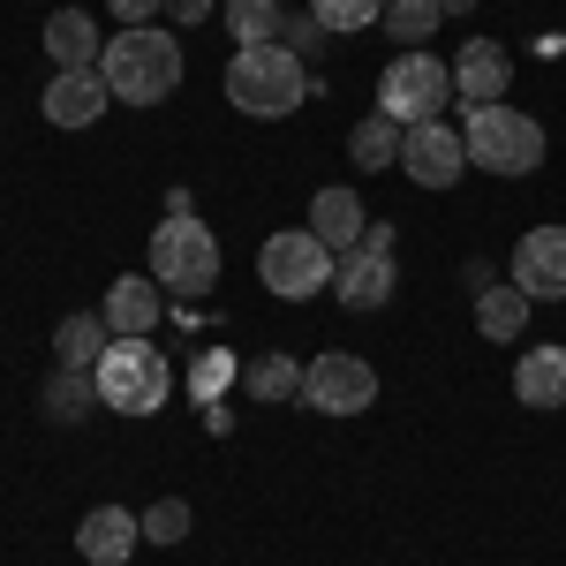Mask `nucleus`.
<instances>
[{
    "instance_id": "nucleus-1",
    "label": "nucleus",
    "mask_w": 566,
    "mask_h": 566,
    "mask_svg": "<svg viewBox=\"0 0 566 566\" xmlns=\"http://www.w3.org/2000/svg\"><path fill=\"white\" fill-rule=\"evenodd\" d=\"M98 76L114 91V106H159L181 91V39L144 23V31H122V39L98 53Z\"/></svg>"
},
{
    "instance_id": "nucleus-2",
    "label": "nucleus",
    "mask_w": 566,
    "mask_h": 566,
    "mask_svg": "<svg viewBox=\"0 0 566 566\" xmlns=\"http://www.w3.org/2000/svg\"><path fill=\"white\" fill-rule=\"evenodd\" d=\"M310 98V69L287 45H234L227 61V106L250 114V122H287Z\"/></svg>"
},
{
    "instance_id": "nucleus-3",
    "label": "nucleus",
    "mask_w": 566,
    "mask_h": 566,
    "mask_svg": "<svg viewBox=\"0 0 566 566\" xmlns=\"http://www.w3.org/2000/svg\"><path fill=\"white\" fill-rule=\"evenodd\" d=\"M91 378H98V408H114V416H159L167 392H175V363L151 340H114Z\"/></svg>"
},
{
    "instance_id": "nucleus-4",
    "label": "nucleus",
    "mask_w": 566,
    "mask_h": 566,
    "mask_svg": "<svg viewBox=\"0 0 566 566\" xmlns=\"http://www.w3.org/2000/svg\"><path fill=\"white\" fill-rule=\"evenodd\" d=\"M461 144H469V167H483V175H506L522 181L544 167V129L528 122L522 106H469V129H461Z\"/></svg>"
},
{
    "instance_id": "nucleus-5",
    "label": "nucleus",
    "mask_w": 566,
    "mask_h": 566,
    "mask_svg": "<svg viewBox=\"0 0 566 566\" xmlns=\"http://www.w3.org/2000/svg\"><path fill=\"white\" fill-rule=\"evenodd\" d=\"M219 264H227V258H219V234L197 212L151 227V280H159V287H175V295H205V287H219Z\"/></svg>"
},
{
    "instance_id": "nucleus-6",
    "label": "nucleus",
    "mask_w": 566,
    "mask_h": 566,
    "mask_svg": "<svg viewBox=\"0 0 566 566\" xmlns=\"http://www.w3.org/2000/svg\"><path fill=\"white\" fill-rule=\"evenodd\" d=\"M333 272H340V258H333L310 227H280V234H264V250H258V280L280 295V303H310V295H325Z\"/></svg>"
},
{
    "instance_id": "nucleus-7",
    "label": "nucleus",
    "mask_w": 566,
    "mask_h": 566,
    "mask_svg": "<svg viewBox=\"0 0 566 566\" xmlns=\"http://www.w3.org/2000/svg\"><path fill=\"white\" fill-rule=\"evenodd\" d=\"M446 98H453V69L438 61V53H400L386 61V76H378V114L400 122V129H416V122H446Z\"/></svg>"
},
{
    "instance_id": "nucleus-8",
    "label": "nucleus",
    "mask_w": 566,
    "mask_h": 566,
    "mask_svg": "<svg viewBox=\"0 0 566 566\" xmlns=\"http://www.w3.org/2000/svg\"><path fill=\"white\" fill-rule=\"evenodd\" d=\"M378 400V370L363 363V355H317V363H303V408H317V416H363Z\"/></svg>"
},
{
    "instance_id": "nucleus-9",
    "label": "nucleus",
    "mask_w": 566,
    "mask_h": 566,
    "mask_svg": "<svg viewBox=\"0 0 566 566\" xmlns=\"http://www.w3.org/2000/svg\"><path fill=\"white\" fill-rule=\"evenodd\" d=\"M400 175L423 181V189H453V181L469 175V144H461V129L416 122V129L400 136Z\"/></svg>"
},
{
    "instance_id": "nucleus-10",
    "label": "nucleus",
    "mask_w": 566,
    "mask_h": 566,
    "mask_svg": "<svg viewBox=\"0 0 566 566\" xmlns=\"http://www.w3.org/2000/svg\"><path fill=\"white\" fill-rule=\"evenodd\" d=\"M514 287L528 303H566V227H528L514 242Z\"/></svg>"
},
{
    "instance_id": "nucleus-11",
    "label": "nucleus",
    "mask_w": 566,
    "mask_h": 566,
    "mask_svg": "<svg viewBox=\"0 0 566 566\" xmlns=\"http://www.w3.org/2000/svg\"><path fill=\"white\" fill-rule=\"evenodd\" d=\"M106 106H114V91H106L98 69H53V84H45V122L53 129H91Z\"/></svg>"
},
{
    "instance_id": "nucleus-12",
    "label": "nucleus",
    "mask_w": 566,
    "mask_h": 566,
    "mask_svg": "<svg viewBox=\"0 0 566 566\" xmlns=\"http://www.w3.org/2000/svg\"><path fill=\"white\" fill-rule=\"evenodd\" d=\"M136 544H144V514H129V506H91L84 528H76L84 566H129Z\"/></svg>"
},
{
    "instance_id": "nucleus-13",
    "label": "nucleus",
    "mask_w": 566,
    "mask_h": 566,
    "mask_svg": "<svg viewBox=\"0 0 566 566\" xmlns=\"http://www.w3.org/2000/svg\"><path fill=\"white\" fill-rule=\"evenodd\" d=\"M514 84V61H506V45L499 39H469L453 53V98H469V106H499Z\"/></svg>"
},
{
    "instance_id": "nucleus-14",
    "label": "nucleus",
    "mask_w": 566,
    "mask_h": 566,
    "mask_svg": "<svg viewBox=\"0 0 566 566\" xmlns=\"http://www.w3.org/2000/svg\"><path fill=\"white\" fill-rule=\"evenodd\" d=\"M363 227H370V212H363L355 189H317V197H310V234H317L333 258L363 250Z\"/></svg>"
},
{
    "instance_id": "nucleus-15",
    "label": "nucleus",
    "mask_w": 566,
    "mask_h": 566,
    "mask_svg": "<svg viewBox=\"0 0 566 566\" xmlns=\"http://www.w3.org/2000/svg\"><path fill=\"white\" fill-rule=\"evenodd\" d=\"M45 53H53V69H98V23H91V8H53L45 15Z\"/></svg>"
},
{
    "instance_id": "nucleus-16",
    "label": "nucleus",
    "mask_w": 566,
    "mask_h": 566,
    "mask_svg": "<svg viewBox=\"0 0 566 566\" xmlns=\"http://www.w3.org/2000/svg\"><path fill=\"white\" fill-rule=\"evenodd\" d=\"M106 325H114V340H151V325H159V280L144 287V272H122L106 287Z\"/></svg>"
},
{
    "instance_id": "nucleus-17",
    "label": "nucleus",
    "mask_w": 566,
    "mask_h": 566,
    "mask_svg": "<svg viewBox=\"0 0 566 566\" xmlns=\"http://www.w3.org/2000/svg\"><path fill=\"white\" fill-rule=\"evenodd\" d=\"M333 295H340L348 310H386L392 303V258H378V250H348L340 272H333Z\"/></svg>"
},
{
    "instance_id": "nucleus-18",
    "label": "nucleus",
    "mask_w": 566,
    "mask_h": 566,
    "mask_svg": "<svg viewBox=\"0 0 566 566\" xmlns=\"http://www.w3.org/2000/svg\"><path fill=\"white\" fill-rule=\"evenodd\" d=\"M106 348H114L106 310H76V317L53 325V363H61V370H98V355H106Z\"/></svg>"
},
{
    "instance_id": "nucleus-19",
    "label": "nucleus",
    "mask_w": 566,
    "mask_h": 566,
    "mask_svg": "<svg viewBox=\"0 0 566 566\" xmlns=\"http://www.w3.org/2000/svg\"><path fill=\"white\" fill-rule=\"evenodd\" d=\"M514 400L522 408H566V348H522V363H514Z\"/></svg>"
},
{
    "instance_id": "nucleus-20",
    "label": "nucleus",
    "mask_w": 566,
    "mask_h": 566,
    "mask_svg": "<svg viewBox=\"0 0 566 566\" xmlns=\"http://www.w3.org/2000/svg\"><path fill=\"white\" fill-rule=\"evenodd\" d=\"M528 310H536V303H528L522 287H514V280H499V287H483V295H476V333L506 348V340H522Z\"/></svg>"
},
{
    "instance_id": "nucleus-21",
    "label": "nucleus",
    "mask_w": 566,
    "mask_h": 566,
    "mask_svg": "<svg viewBox=\"0 0 566 566\" xmlns=\"http://www.w3.org/2000/svg\"><path fill=\"white\" fill-rule=\"evenodd\" d=\"M400 122H386V114H370V122H355L348 129V159L363 167V175H386V167H400Z\"/></svg>"
},
{
    "instance_id": "nucleus-22",
    "label": "nucleus",
    "mask_w": 566,
    "mask_h": 566,
    "mask_svg": "<svg viewBox=\"0 0 566 566\" xmlns=\"http://www.w3.org/2000/svg\"><path fill=\"white\" fill-rule=\"evenodd\" d=\"M91 408H98V378L53 363V378H45V423H84Z\"/></svg>"
},
{
    "instance_id": "nucleus-23",
    "label": "nucleus",
    "mask_w": 566,
    "mask_h": 566,
    "mask_svg": "<svg viewBox=\"0 0 566 566\" xmlns=\"http://www.w3.org/2000/svg\"><path fill=\"white\" fill-rule=\"evenodd\" d=\"M219 15H227L234 45H280V23H287V8H280V0H227Z\"/></svg>"
},
{
    "instance_id": "nucleus-24",
    "label": "nucleus",
    "mask_w": 566,
    "mask_h": 566,
    "mask_svg": "<svg viewBox=\"0 0 566 566\" xmlns=\"http://www.w3.org/2000/svg\"><path fill=\"white\" fill-rule=\"evenodd\" d=\"M378 23H386L392 45H408V53H416V45L446 23V0H386V15H378Z\"/></svg>"
},
{
    "instance_id": "nucleus-25",
    "label": "nucleus",
    "mask_w": 566,
    "mask_h": 566,
    "mask_svg": "<svg viewBox=\"0 0 566 566\" xmlns=\"http://www.w3.org/2000/svg\"><path fill=\"white\" fill-rule=\"evenodd\" d=\"M242 392H258V400H303V363L295 355H258V363H242Z\"/></svg>"
},
{
    "instance_id": "nucleus-26",
    "label": "nucleus",
    "mask_w": 566,
    "mask_h": 566,
    "mask_svg": "<svg viewBox=\"0 0 566 566\" xmlns=\"http://www.w3.org/2000/svg\"><path fill=\"white\" fill-rule=\"evenodd\" d=\"M234 378H242V363H234L227 348H205L197 363H189V392H197V408H212V400L234 386Z\"/></svg>"
},
{
    "instance_id": "nucleus-27",
    "label": "nucleus",
    "mask_w": 566,
    "mask_h": 566,
    "mask_svg": "<svg viewBox=\"0 0 566 566\" xmlns=\"http://www.w3.org/2000/svg\"><path fill=\"white\" fill-rule=\"evenodd\" d=\"M310 15H317L325 31H340V39H348V31H370V23L386 15V0H310Z\"/></svg>"
},
{
    "instance_id": "nucleus-28",
    "label": "nucleus",
    "mask_w": 566,
    "mask_h": 566,
    "mask_svg": "<svg viewBox=\"0 0 566 566\" xmlns=\"http://www.w3.org/2000/svg\"><path fill=\"white\" fill-rule=\"evenodd\" d=\"M181 536H189V506H181V499L144 506V544H181Z\"/></svg>"
},
{
    "instance_id": "nucleus-29",
    "label": "nucleus",
    "mask_w": 566,
    "mask_h": 566,
    "mask_svg": "<svg viewBox=\"0 0 566 566\" xmlns=\"http://www.w3.org/2000/svg\"><path fill=\"white\" fill-rule=\"evenodd\" d=\"M280 45L303 61V53H317V45H325V23H317V15L303 8V15H287V23H280Z\"/></svg>"
},
{
    "instance_id": "nucleus-30",
    "label": "nucleus",
    "mask_w": 566,
    "mask_h": 566,
    "mask_svg": "<svg viewBox=\"0 0 566 566\" xmlns=\"http://www.w3.org/2000/svg\"><path fill=\"white\" fill-rule=\"evenodd\" d=\"M106 8H114L129 31H144V23H159V15H167V0H106Z\"/></svg>"
},
{
    "instance_id": "nucleus-31",
    "label": "nucleus",
    "mask_w": 566,
    "mask_h": 566,
    "mask_svg": "<svg viewBox=\"0 0 566 566\" xmlns=\"http://www.w3.org/2000/svg\"><path fill=\"white\" fill-rule=\"evenodd\" d=\"M212 8H219V0H167V15H175V23H205Z\"/></svg>"
},
{
    "instance_id": "nucleus-32",
    "label": "nucleus",
    "mask_w": 566,
    "mask_h": 566,
    "mask_svg": "<svg viewBox=\"0 0 566 566\" xmlns=\"http://www.w3.org/2000/svg\"><path fill=\"white\" fill-rule=\"evenodd\" d=\"M363 250H378V258H392V219H370V227H363Z\"/></svg>"
},
{
    "instance_id": "nucleus-33",
    "label": "nucleus",
    "mask_w": 566,
    "mask_h": 566,
    "mask_svg": "<svg viewBox=\"0 0 566 566\" xmlns=\"http://www.w3.org/2000/svg\"><path fill=\"white\" fill-rule=\"evenodd\" d=\"M469 8H476V0H446V15H469Z\"/></svg>"
}]
</instances>
